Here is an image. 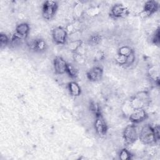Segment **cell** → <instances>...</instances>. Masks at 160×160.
I'll return each mask as SVG.
<instances>
[{"label":"cell","mask_w":160,"mask_h":160,"mask_svg":"<svg viewBox=\"0 0 160 160\" xmlns=\"http://www.w3.org/2000/svg\"><path fill=\"white\" fill-rule=\"evenodd\" d=\"M129 106L132 109H139V108H144L146 106L142 101L138 99L135 96H132L129 101Z\"/></svg>","instance_id":"5bb4252c"},{"label":"cell","mask_w":160,"mask_h":160,"mask_svg":"<svg viewBox=\"0 0 160 160\" xmlns=\"http://www.w3.org/2000/svg\"><path fill=\"white\" fill-rule=\"evenodd\" d=\"M69 94L74 97L79 96L81 93V88L80 86L75 81H71L68 85Z\"/></svg>","instance_id":"4fadbf2b"},{"label":"cell","mask_w":160,"mask_h":160,"mask_svg":"<svg viewBox=\"0 0 160 160\" xmlns=\"http://www.w3.org/2000/svg\"><path fill=\"white\" fill-rule=\"evenodd\" d=\"M29 48L36 51H44L46 49V42L42 39H31L28 43Z\"/></svg>","instance_id":"8fae6325"},{"label":"cell","mask_w":160,"mask_h":160,"mask_svg":"<svg viewBox=\"0 0 160 160\" xmlns=\"http://www.w3.org/2000/svg\"><path fill=\"white\" fill-rule=\"evenodd\" d=\"M68 64L61 56H56L53 59V68L57 74H63L66 72Z\"/></svg>","instance_id":"9c48e42d"},{"label":"cell","mask_w":160,"mask_h":160,"mask_svg":"<svg viewBox=\"0 0 160 160\" xmlns=\"http://www.w3.org/2000/svg\"><path fill=\"white\" fill-rule=\"evenodd\" d=\"M66 74H68V75L72 78V79H75L77 78L78 75V71L76 69V68L73 66L71 64H68V68H67V70H66Z\"/></svg>","instance_id":"e0dca14e"},{"label":"cell","mask_w":160,"mask_h":160,"mask_svg":"<svg viewBox=\"0 0 160 160\" xmlns=\"http://www.w3.org/2000/svg\"><path fill=\"white\" fill-rule=\"evenodd\" d=\"M139 132H138L135 124H131L126 126L122 132V137L126 146H131L138 139Z\"/></svg>","instance_id":"7a4b0ae2"},{"label":"cell","mask_w":160,"mask_h":160,"mask_svg":"<svg viewBox=\"0 0 160 160\" xmlns=\"http://www.w3.org/2000/svg\"><path fill=\"white\" fill-rule=\"evenodd\" d=\"M30 31V26L26 22H21L17 25L15 33L24 39H26Z\"/></svg>","instance_id":"7c38bea8"},{"label":"cell","mask_w":160,"mask_h":160,"mask_svg":"<svg viewBox=\"0 0 160 160\" xmlns=\"http://www.w3.org/2000/svg\"><path fill=\"white\" fill-rule=\"evenodd\" d=\"M94 126L96 132L100 137H103L106 134L108 126L101 113L95 115Z\"/></svg>","instance_id":"5b68a950"},{"label":"cell","mask_w":160,"mask_h":160,"mask_svg":"<svg viewBox=\"0 0 160 160\" xmlns=\"http://www.w3.org/2000/svg\"><path fill=\"white\" fill-rule=\"evenodd\" d=\"M133 52H134V51L132 50V49L131 47H129L128 46H122L118 49V54L127 57L128 56H129L130 54H131Z\"/></svg>","instance_id":"d6986e66"},{"label":"cell","mask_w":160,"mask_h":160,"mask_svg":"<svg viewBox=\"0 0 160 160\" xmlns=\"http://www.w3.org/2000/svg\"><path fill=\"white\" fill-rule=\"evenodd\" d=\"M152 41L154 44L159 45V29L158 28L154 33L152 38Z\"/></svg>","instance_id":"d4e9b609"},{"label":"cell","mask_w":160,"mask_h":160,"mask_svg":"<svg viewBox=\"0 0 160 160\" xmlns=\"http://www.w3.org/2000/svg\"><path fill=\"white\" fill-rule=\"evenodd\" d=\"M134 61H135V55H134V53L133 52L126 57V65H127V66L131 65L134 62Z\"/></svg>","instance_id":"484cf974"},{"label":"cell","mask_w":160,"mask_h":160,"mask_svg":"<svg viewBox=\"0 0 160 160\" xmlns=\"http://www.w3.org/2000/svg\"><path fill=\"white\" fill-rule=\"evenodd\" d=\"M82 45V41L81 39L70 41L68 43V48L72 52H75L78 51V49L81 47Z\"/></svg>","instance_id":"2e32d148"},{"label":"cell","mask_w":160,"mask_h":160,"mask_svg":"<svg viewBox=\"0 0 160 160\" xmlns=\"http://www.w3.org/2000/svg\"><path fill=\"white\" fill-rule=\"evenodd\" d=\"M73 58L76 62L79 64H82L85 61L84 54L78 52H73Z\"/></svg>","instance_id":"44dd1931"},{"label":"cell","mask_w":160,"mask_h":160,"mask_svg":"<svg viewBox=\"0 0 160 160\" xmlns=\"http://www.w3.org/2000/svg\"><path fill=\"white\" fill-rule=\"evenodd\" d=\"M90 42L93 44H98L100 41H101V37L99 35L97 34H94L91 36L90 39H89Z\"/></svg>","instance_id":"4316f807"},{"label":"cell","mask_w":160,"mask_h":160,"mask_svg":"<svg viewBox=\"0 0 160 160\" xmlns=\"http://www.w3.org/2000/svg\"><path fill=\"white\" fill-rule=\"evenodd\" d=\"M116 62L117 64H118L119 65H121V66L126 65V56L118 54V56L116 58Z\"/></svg>","instance_id":"cb8c5ba5"},{"label":"cell","mask_w":160,"mask_h":160,"mask_svg":"<svg viewBox=\"0 0 160 160\" xmlns=\"http://www.w3.org/2000/svg\"><path fill=\"white\" fill-rule=\"evenodd\" d=\"M148 118V114L144 108L132 109L129 114V119L133 124L141 122Z\"/></svg>","instance_id":"8992f818"},{"label":"cell","mask_w":160,"mask_h":160,"mask_svg":"<svg viewBox=\"0 0 160 160\" xmlns=\"http://www.w3.org/2000/svg\"><path fill=\"white\" fill-rule=\"evenodd\" d=\"M90 110L94 114V115L101 113L99 105L97 103L94 102H92L91 103V104H90Z\"/></svg>","instance_id":"603a6c76"},{"label":"cell","mask_w":160,"mask_h":160,"mask_svg":"<svg viewBox=\"0 0 160 160\" xmlns=\"http://www.w3.org/2000/svg\"><path fill=\"white\" fill-rule=\"evenodd\" d=\"M159 126L158 125L145 124L141 128L138 135V139L146 145L156 144L159 141Z\"/></svg>","instance_id":"6da1fadb"},{"label":"cell","mask_w":160,"mask_h":160,"mask_svg":"<svg viewBox=\"0 0 160 160\" xmlns=\"http://www.w3.org/2000/svg\"><path fill=\"white\" fill-rule=\"evenodd\" d=\"M52 38L53 41L57 44H64L68 38V33L66 28L58 26L52 31Z\"/></svg>","instance_id":"277c9868"},{"label":"cell","mask_w":160,"mask_h":160,"mask_svg":"<svg viewBox=\"0 0 160 160\" xmlns=\"http://www.w3.org/2000/svg\"><path fill=\"white\" fill-rule=\"evenodd\" d=\"M159 9V4L155 1H147L145 2L142 11L140 12L141 16L148 18L154 14Z\"/></svg>","instance_id":"ba28073f"},{"label":"cell","mask_w":160,"mask_h":160,"mask_svg":"<svg viewBox=\"0 0 160 160\" xmlns=\"http://www.w3.org/2000/svg\"><path fill=\"white\" fill-rule=\"evenodd\" d=\"M103 76V69L99 66H95L89 69L87 73V78L92 82H96L101 80Z\"/></svg>","instance_id":"30bf717a"},{"label":"cell","mask_w":160,"mask_h":160,"mask_svg":"<svg viewBox=\"0 0 160 160\" xmlns=\"http://www.w3.org/2000/svg\"><path fill=\"white\" fill-rule=\"evenodd\" d=\"M129 12V8L123 4H116L110 10V16L114 18H120L126 16Z\"/></svg>","instance_id":"52a82bcc"},{"label":"cell","mask_w":160,"mask_h":160,"mask_svg":"<svg viewBox=\"0 0 160 160\" xmlns=\"http://www.w3.org/2000/svg\"><path fill=\"white\" fill-rule=\"evenodd\" d=\"M10 42V39L5 34H0V45L1 48L6 47Z\"/></svg>","instance_id":"7402d4cb"},{"label":"cell","mask_w":160,"mask_h":160,"mask_svg":"<svg viewBox=\"0 0 160 160\" xmlns=\"http://www.w3.org/2000/svg\"><path fill=\"white\" fill-rule=\"evenodd\" d=\"M148 74L149 76V78L154 81V82H157L158 84H159V71L158 69H156L154 66L150 68V69L148 70Z\"/></svg>","instance_id":"ac0fdd59"},{"label":"cell","mask_w":160,"mask_h":160,"mask_svg":"<svg viewBox=\"0 0 160 160\" xmlns=\"http://www.w3.org/2000/svg\"><path fill=\"white\" fill-rule=\"evenodd\" d=\"M131 152L126 148H123L120 150L119 153V158L121 160H128L131 159Z\"/></svg>","instance_id":"ffe728a7"},{"label":"cell","mask_w":160,"mask_h":160,"mask_svg":"<svg viewBox=\"0 0 160 160\" xmlns=\"http://www.w3.org/2000/svg\"><path fill=\"white\" fill-rule=\"evenodd\" d=\"M134 96L142 101L146 105H148L150 102V95L146 91H140Z\"/></svg>","instance_id":"9a60e30c"},{"label":"cell","mask_w":160,"mask_h":160,"mask_svg":"<svg viewBox=\"0 0 160 160\" xmlns=\"http://www.w3.org/2000/svg\"><path fill=\"white\" fill-rule=\"evenodd\" d=\"M58 8V2L55 1L49 0L44 1L42 6V17L47 20L51 19L55 15Z\"/></svg>","instance_id":"3957f363"}]
</instances>
